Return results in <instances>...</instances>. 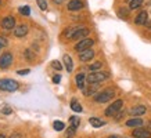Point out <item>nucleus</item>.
<instances>
[{
  "label": "nucleus",
  "instance_id": "473e14b6",
  "mask_svg": "<svg viewBox=\"0 0 151 138\" xmlns=\"http://www.w3.org/2000/svg\"><path fill=\"white\" fill-rule=\"evenodd\" d=\"M53 82H54L55 84H57V83H60V82H61V76H60V75H55L54 78H53Z\"/></svg>",
  "mask_w": 151,
  "mask_h": 138
},
{
  "label": "nucleus",
  "instance_id": "f704fd0d",
  "mask_svg": "<svg viewBox=\"0 0 151 138\" xmlns=\"http://www.w3.org/2000/svg\"><path fill=\"white\" fill-rule=\"evenodd\" d=\"M146 25H147V26H148V29H151V21H150V22H147Z\"/></svg>",
  "mask_w": 151,
  "mask_h": 138
},
{
  "label": "nucleus",
  "instance_id": "4be33fe9",
  "mask_svg": "<svg viewBox=\"0 0 151 138\" xmlns=\"http://www.w3.org/2000/svg\"><path fill=\"white\" fill-rule=\"evenodd\" d=\"M53 127H54V130H57V131H63V130L65 129V124L63 123V122H60V120H55L54 123H53Z\"/></svg>",
  "mask_w": 151,
  "mask_h": 138
},
{
  "label": "nucleus",
  "instance_id": "412c9836",
  "mask_svg": "<svg viewBox=\"0 0 151 138\" xmlns=\"http://www.w3.org/2000/svg\"><path fill=\"white\" fill-rule=\"evenodd\" d=\"M71 109L75 110V112H82V105L76 100H72L71 101Z\"/></svg>",
  "mask_w": 151,
  "mask_h": 138
},
{
  "label": "nucleus",
  "instance_id": "2eb2a0df",
  "mask_svg": "<svg viewBox=\"0 0 151 138\" xmlns=\"http://www.w3.org/2000/svg\"><path fill=\"white\" fill-rule=\"evenodd\" d=\"M126 126H128V127H140V126H143V119H139V117L129 119L128 122H126Z\"/></svg>",
  "mask_w": 151,
  "mask_h": 138
},
{
  "label": "nucleus",
  "instance_id": "423d86ee",
  "mask_svg": "<svg viewBox=\"0 0 151 138\" xmlns=\"http://www.w3.org/2000/svg\"><path fill=\"white\" fill-rule=\"evenodd\" d=\"M93 44H94V41H93L92 39H82V40H81L78 44L75 46V50L81 53V51H83V50H87V48H90Z\"/></svg>",
  "mask_w": 151,
  "mask_h": 138
},
{
  "label": "nucleus",
  "instance_id": "c9c22d12",
  "mask_svg": "<svg viewBox=\"0 0 151 138\" xmlns=\"http://www.w3.org/2000/svg\"><path fill=\"white\" fill-rule=\"evenodd\" d=\"M108 138H118V137H115V135H111V137H108Z\"/></svg>",
  "mask_w": 151,
  "mask_h": 138
},
{
  "label": "nucleus",
  "instance_id": "a878e982",
  "mask_svg": "<svg viewBox=\"0 0 151 138\" xmlns=\"http://www.w3.org/2000/svg\"><path fill=\"white\" fill-rule=\"evenodd\" d=\"M0 110H1V113H4V115H10V113L13 112V109H11V108H10L9 105L1 106V108H0Z\"/></svg>",
  "mask_w": 151,
  "mask_h": 138
},
{
  "label": "nucleus",
  "instance_id": "72a5a7b5",
  "mask_svg": "<svg viewBox=\"0 0 151 138\" xmlns=\"http://www.w3.org/2000/svg\"><path fill=\"white\" fill-rule=\"evenodd\" d=\"M53 1H54L55 4H61V3H63V1H64V0H53Z\"/></svg>",
  "mask_w": 151,
  "mask_h": 138
},
{
  "label": "nucleus",
  "instance_id": "f8f14e48",
  "mask_svg": "<svg viewBox=\"0 0 151 138\" xmlns=\"http://www.w3.org/2000/svg\"><path fill=\"white\" fill-rule=\"evenodd\" d=\"M147 19H148V14H147L146 11H142V13H140L137 17L134 18V22L137 23V25H146Z\"/></svg>",
  "mask_w": 151,
  "mask_h": 138
},
{
  "label": "nucleus",
  "instance_id": "6e6552de",
  "mask_svg": "<svg viewBox=\"0 0 151 138\" xmlns=\"http://www.w3.org/2000/svg\"><path fill=\"white\" fill-rule=\"evenodd\" d=\"M132 135L134 138H151V133L146 129H136L133 130Z\"/></svg>",
  "mask_w": 151,
  "mask_h": 138
},
{
  "label": "nucleus",
  "instance_id": "6ab92c4d",
  "mask_svg": "<svg viewBox=\"0 0 151 138\" xmlns=\"http://www.w3.org/2000/svg\"><path fill=\"white\" fill-rule=\"evenodd\" d=\"M143 4V0H130L129 1V9L130 10H136Z\"/></svg>",
  "mask_w": 151,
  "mask_h": 138
},
{
  "label": "nucleus",
  "instance_id": "bb28decb",
  "mask_svg": "<svg viewBox=\"0 0 151 138\" xmlns=\"http://www.w3.org/2000/svg\"><path fill=\"white\" fill-rule=\"evenodd\" d=\"M19 13L22 14V15H29L31 14V10L28 6H24V7H19Z\"/></svg>",
  "mask_w": 151,
  "mask_h": 138
},
{
  "label": "nucleus",
  "instance_id": "0eeeda50",
  "mask_svg": "<svg viewBox=\"0 0 151 138\" xmlns=\"http://www.w3.org/2000/svg\"><path fill=\"white\" fill-rule=\"evenodd\" d=\"M93 57H94V51L92 48H87V50H83L79 53V60L82 62H87V61L93 60Z\"/></svg>",
  "mask_w": 151,
  "mask_h": 138
},
{
  "label": "nucleus",
  "instance_id": "9d476101",
  "mask_svg": "<svg viewBox=\"0 0 151 138\" xmlns=\"http://www.w3.org/2000/svg\"><path fill=\"white\" fill-rule=\"evenodd\" d=\"M1 26L4 28V29H13L15 26V18L14 17H6L1 21Z\"/></svg>",
  "mask_w": 151,
  "mask_h": 138
},
{
  "label": "nucleus",
  "instance_id": "2f4dec72",
  "mask_svg": "<svg viewBox=\"0 0 151 138\" xmlns=\"http://www.w3.org/2000/svg\"><path fill=\"white\" fill-rule=\"evenodd\" d=\"M29 72H31L29 69H24V70H18L17 73H18V75H21V76H24V75H28V73H29Z\"/></svg>",
  "mask_w": 151,
  "mask_h": 138
},
{
  "label": "nucleus",
  "instance_id": "20e7f679",
  "mask_svg": "<svg viewBox=\"0 0 151 138\" xmlns=\"http://www.w3.org/2000/svg\"><path fill=\"white\" fill-rule=\"evenodd\" d=\"M122 106H124L122 100H116V101L112 102V104H111V105L105 109V115H107V116H115L118 112H121Z\"/></svg>",
  "mask_w": 151,
  "mask_h": 138
},
{
  "label": "nucleus",
  "instance_id": "c756f323",
  "mask_svg": "<svg viewBox=\"0 0 151 138\" xmlns=\"http://www.w3.org/2000/svg\"><path fill=\"white\" fill-rule=\"evenodd\" d=\"M119 15H121L122 18H126V17H128V10H124V7H122L121 11H119Z\"/></svg>",
  "mask_w": 151,
  "mask_h": 138
},
{
  "label": "nucleus",
  "instance_id": "dca6fc26",
  "mask_svg": "<svg viewBox=\"0 0 151 138\" xmlns=\"http://www.w3.org/2000/svg\"><path fill=\"white\" fill-rule=\"evenodd\" d=\"M64 64H65V69L68 70V72H72V69H73V62H72V58L69 57L68 54H65L64 55Z\"/></svg>",
  "mask_w": 151,
  "mask_h": 138
},
{
  "label": "nucleus",
  "instance_id": "5701e85b",
  "mask_svg": "<svg viewBox=\"0 0 151 138\" xmlns=\"http://www.w3.org/2000/svg\"><path fill=\"white\" fill-rule=\"evenodd\" d=\"M37 6H39V9L43 10V11H46L47 10V1L46 0H36Z\"/></svg>",
  "mask_w": 151,
  "mask_h": 138
},
{
  "label": "nucleus",
  "instance_id": "f257e3e1",
  "mask_svg": "<svg viewBox=\"0 0 151 138\" xmlns=\"http://www.w3.org/2000/svg\"><path fill=\"white\" fill-rule=\"evenodd\" d=\"M18 87H19L18 82H15L13 79H1L0 80V90H3V91L13 92V91H17Z\"/></svg>",
  "mask_w": 151,
  "mask_h": 138
},
{
  "label": "nucleus",
  "instance_id": "39448f33",
  "mask_svg": "<svg viewBox=\"0 0 151 138\" xmlns=\"http://www.w3.org/2000/svg\"><path fill=\"white\" fill-rule=\"evenodd\" d=\"M11 64H13V54L11 53H4L0 57V68L1 69L9 68Z\"/></svg>",
  "mask_w": 151,
  "mask_h": 138
},
{
  "label": "nucleus",
  "instance_id": "f3484780",
  "mask_svg": "<svg viewBox=\"0 0 151 138\" xmlns=\"http://www.w3.org/2000/svg\"><path fill=\"white\" fill-rule=\"evenodd\" d=\"M85 79H86V76H85L83 73H78V75H76L75 82H76V86H78L79 88H83V87H85Z\"/></svg>",
  "mask_w": 151,
  "mask_h": 138
},
{
  "label": "nucleus",
  "instance_id": "1a4fd4ad",
  "mask_svg": "<svg viewBox=\"0 0 151 138\" xmlns=\"http://www.w3.org/2000/svg\"><path fill=\"white\" fill-rule=\"evenodd\" d=\"M82 7H83V3L81 0H71L68 3L69 11H79V10H82Z\"/></svg>",
  "mask_w": 151,
  "mask_h": 138
},
{
  "label": "nucleus",
  "instance_id": "7c9ffc66",
  "mask_svg": "<svg viewBox=\"0 0 151 138\" xmlns=\"http://www.w3.org/2000/svg\"><path fill=\"white\" fill-rule=\"evenodd\" d=\"M6 46H7V40H6L4 37L0 36V48H1V47H6Z\"/></svg>",
  "mask_w": 151,
  "mask_h": 138
},
{
  "label": "nucleus",
  "instance_id": "393cba45",
  "mask_svg": "<svg viewBox=\"0 0 151 138\" xmlns=\"http://www.w3.org/2000/svg\"><path fill=\"white\" fill-rule=\"evenodd\" d=\"M75 127H72V126H69V129L67 130V133H65V135H67V138H72L73 135H75Z\"/></svg>",
  "mask_w": 151,
  "mask_h": 138
},
{
  "label": "nucleus",
  "instance_id": "b1692460",
  "mask_svg": "<svg viewBox=\"0 0 151 138\" xmlns=\"http://www.w3.org/2000/svg\"><path fill=\"white\" fill-rule=\"evenodd\" d=\"M96 84H97V83H93L92 86L89 87V90H86V91H85V94H86V95H89V94H93V92H94L97 88H99V86H96Z\"/></svg>",
  "mask_w": 151,
  "mask_h": 138
},
{
  "label": "nucleus",
  "instance_id": "ddd939ff",
  "mask_svg": "<svg viewBox=\"0 0 151 138\" xmlns=\"http://www.w3.org/2000/svg\"><path fill=\"white\" fill-rule=\"evenodd\" d=\"M89 33V29L87 28H81V29H76L75 31V33H73L72 39H75V40H79V39H82V37H85Z\"/></svg>",
  "mask_w": 151,
  "mask_h": 138
},
{
  "label": "nucleus",
  "instance_id": "aec40b11",
  "mask_svg": "<svg viewBox=\"0 0 151 138\" xmlns=\"http://www.w3.org/2000/svg\"><path fill=\"white\" fill-rule=\"evenodd\" d=\"M79 124H81V120H79L78 116H71L69 117V126H72L75 129H78Z\"/></svg>",
  "mask_w": 151,
  "mask_h": 138
},
{
  "label": "nucleus",
  "instance_id": "f03ea898",
  "mask_svg": "<svg viewBox=\"0 0 151 138\" xmlns=\"http://www.w3.org/2000/svg\"><path fill=\"white\" fill-rule=\"evenodd\" d=\"M110 78V75L107 73V72H92L90 75H87L86 80L90 84H93V83H101L103 80H105V79Z\"/></svg>",
  "mask_w": 151,
  "mask_h": 138
},
{
  "label": "nucleus",
  "instance_id": "cd10ccee",
  "mask_svg": "<svg viewBox=\"0 0 151 138\" xmlns=\"http://www.w3.org/2000/svg\"><path fill=\"white\" fill-rule=\"evenodd\" d=\"M101 65H103V64L97 61V62H94V64L90 65V70H92V72H94V70H97V69H100V68H101Z\"/></svg>",
  "mask_w": 151,
  "mask_h": 138
},
{
  "label": "nucleus",
  "instance_id": "9b49d317",
  "mask_svg": "<svg viewBox=\"0 0 151 138\" xmlns=\"http://www.w3.org/2000/svg\"><path fill=\"white\" fill-rule=\"evenodd\" d=\"M147 112V108L144 105H137V106H133L132 109H130V115L133 116H142L144 115Z\"/></svg>",
  "mask_w": 151,
  "mask_h": 138
},
{
  "label": "nucleus",
  "instance_id": "4468645a",
  "mask_svg": "<svg viewBox=\"0 0 151 138\" xmlns=\"http://www.w3.org/2000/svg\"><path fill=\"white\" fill-rule=\"evenodd\" d=\"M28 33V26L27 25H19V26L15 28V31H14V35L17 37H24L25 35Z\"/></svg>",
  "mask_w": 151,
  "mask_h": 138
},
{
  "label": "nucleus",
  "instance_id": "e433bc0d",
  "mask_svg": "<svg viewBox=\"0 0 151 138\" xmlns=\"http://www.w3.org/2000/svg\"><path fill=\"white\" fill-rule=\"evenodd\" d=\"M0 138H6V137H4V135H0Z\"/></svg>",
  "mask_w": 151,
  "mask_h": 138
},
{
  "label": "nucleus",
  "instance_id": "a211bd4d",
  "mask_svg": "<svg viewBox=\"0 0 151 138\" xmlns=\"http://www.w3.org/2000/svg\"><path fill=\"white\" fill-rule=\"evenodd\" d=\"M89 123L92 124L93 127H101V126H104L105 124V122L104 120H101V119H99V117H90V119H89Z\"/></svg>",
  "mask_w": 151,
  "mask_h": 138
},
{
  "label": "nucleus",
  "instance_id": "c85d7f7f",
  "mask_svg": "<svg viewBox=\"0 0 151 138\" xmlns=\"http://www.w3.org/2000/svg\"><path fill=\"white\" fill-rule=\"evenodd\" d=\"M51 66L54 69H57V70H61V69H63V65H61V62H58V61H53V62H51Z\"/></svg>",
  "mask_w": 151,
  "mask_h": 138
},
{
  "label": "nucleus",
  "instance_id": "7ed1b4c3",
  "mask_svg": "<svg viewBox=\"0 0 151 138\" xmlns=\"http://www.w3.org/2000/svg\"><path fill=\"white\" fill-rule=\"evenodd\" d=\"M115 95V91L114 90H104V91H101V92H99L97 95H94V101L96 102H100V104H104V102H107V101H110L111 98Z\"/></svg>",
  "mask_w": 151,
  "mask_h": 138
}]
</instances>
